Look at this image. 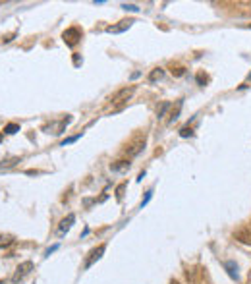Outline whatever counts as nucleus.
Listing matches in <instances>:
<instances>
[{
  "mask_svg": "<svg viewBox=\"0 0 251 284\" xmlns=\"http://www.w3.org/2000/svg\"><path fill=\"white\" fill-rule=\"evenodd\" d=\"M83 37V31L79 29V27H70V29H66L64 33H62V39H64V43L68 45V47H76L77 45V41Z\"/></svg>",
  "mask_w": 251,
  "mask_h": 284,
  "instance_id": "1",
  "label": "nucleus"
},
{
  "mask_svg": "<svg viewBox=\"0 0 251 284\" xmlns=\"http://www.w3.org/2000/svg\"><path fill=\"white\" fill-rule=\"evenodd\" d=\"M134 91H135L134 85H132V87H124V89H120L116 95L110 97V103H112V105H122V103H126V101L134 95Z\"/></svg>",
  "mask_w": 251,
  "mask_h": 284,
  "instance_id": "2",
  "label": "nucleus"
},
{
  "mask_svg": "<svg viewBox=\"0 0 251 284\" xmlns=\"http://www.w3.org/2000/svg\"><path fill=\"white\" fill-rule=\"evenodd\" d=\"M31 271H33V263H31V261H23V263L16 269V275H14V279H12V281H14V283H18V281H21L23 277H27Z\"/></svg>",
  "mask_w": 251,
  "mask_h": 284,
  "instance_id": "3",
  "label": "nucleus"
},
{
  "mask_svg": "<svg viewBox=\"0 0 251 284\" xmlns=\"http://www.w3.org/2000/svg\"><path fill=\"white\" fill-rule=\"evenodd\" d=\"M76 223V215H68L62 223H60V227H58V230H56V236L58 238H62V236H66L68 232H70V228H72V225Z\"/></svg>",
  "mask_w": 251,
  "mask_h": 284,
  "instance_id": "4",
  "label": "nucleus"
},
{
  "mask_svg": "<svg viewBox=\"0 0 251 284\" xmlns=\"http://www.w3.org/2000/svg\"><path fill=\"white\" fill-rule=\"evenodd\" d=\"M132 25H134L132 19H124V21H120L118 25H110V27H106V33H124V31L130 29Z\"/></svg>",
  "mask_w": 251,
  "mask_h": 284,
  "instance_id": "5",
  "label": "nucleus"
},
{
  "mask_svg": "<svg viewBox=\"0 0 251 284\" xmlns=\"http://www.w3.org/2000/svg\"><path fill=\"white\" fill-rule=\"evenodd\" d=\"M104 249H106V246L102 244V246H99L97 249H93V251H91V257L85 261V267H87V269H89V267H91L95 261H99L100 257H102V253H104Z\"/></svg>",
  "mask_w": 251,
  "mask_h": 284,
  "instance_id": "6",
  "label": "nucleus"
},
{
  "mask_svg": "<svg viewBox=\"0 0 251 284\" xmlns=\"http://www.w3.org/2000/svg\"><path fill=\"white\" fill-rule=\"evenodd\" d=\"M14 244H16V238H14L12 234H0V247H2V249L10 247V246H14Z\"/></svg>",
  "mask_w": 251,
  "mask_h": 284,
  "instance_id": "7",
  "label": "nucleus"
},
{
  "mask_svg": "<svg viewBox=\"0 0 251 284\" xmlns=\"http://www.w3.org/2000/svg\"><path fill=\"white\" fill-rule=\"evenodd\" d=\"M162 76H164V70H162V68H154V70L151 72L149 81H156V79H162Z\"/></svg>",
  "mask_w": 251,
  "mask_h": 284,
  "instance_id": "8",
  "label": "nucleus"
},
{
  "mask_svg": "<svg viewBox=\"0 0 251 284\" xmlns=\"http://www.w3.org/2000/svg\"><path fill=\"white\" fill-rule=\"evenodd\" d=\"M16 132H19V126H18V124H8V126L4 128V133H8V135H12V133H16Z\"/></svg>",
  "mask_w": 251,
  "mask_h": 284,
  "instance_id": "9",
  "label": "nucleus"
},
{
  "mask_svg": "<svg viewBox=\"0 0 251 284\" xmlns=\"http://www.w3.org/2000/svg\"><path fill=\"white\" fill-rule=\"evenodd\" d=\"M79 137H81V133H77V135H74V137H68V139H66V141H62V147H66V145H68V143H74V141H77V139H79Z\"/></svg>",
  "mask_w": 251,
  "mask_h": 284,
  "instance_id": "10",
  "label": "nucleus"
},
{
  "mask_svg": "<svg viewBox=\"0 0 251 284\" xmlns=\"http://www.w3.org/2000/svg\"><path fill=\"white\" fill-rule=\"evenodd\" d=\"M122 8L124 10H130V12H139V8L135 4H122Z\"/></svg>",
  "mask_w": 251,
  "mask_h": 284,
  "instance_id": "11",
  "label": "nucleus"
},
{
  "mask_svg": "<svg viewBox=\"0 0 251 284\" xmlns=\"http://www.w3.org/2000/svg\"><path fill=\"white\" fill-rule=\"evenodd\" d=\"M180 135H182V137H188V135H192V130H190V128H182Z\"/></svg>",
  "mask_w": 251,
  "mask_h": 284,
  "instance_id": "12",
  "label": "nucleus"
},
{
  "mask_svg": "<svg viewBox=\"0 0 251 284\" xmlns=\"http://www.w3.org/2000/svg\"><path fill=\"white\" fill-rule=\"evenodd\" d=\"M56 249H58V246H52V247H49V249H47V251H45V255H47V257H49L50 253H54V251H56Z\"/></svg>",
  "mask_w": 251,
  "mask_h": 284,
  "instance_id": "13",
  "label": "nucleus"
},
{
  "mask_svg": "<svg viewBox=\"0 0 251 284\" xmlns=\"http://www.w3.org/2000/svg\"><path fill=\"white\" fill-rule=\"evenodd\" d=\"M151 195H153V191H147V195H145V199H143V203H141V207L143 205H147V201L151 199Z\"/></svg>",
  "mask_w": 251,
  "mask_h": 284,
  "instance_id": "14",
  "label": "nucleus"
},
{
  "mask_svg": "<svg viewBox=\"0 0 251 284\" xmlns=\"http://www.w3.org/2000/svg\"><path fill=\"white\" fill-rule=\"evenodd\" d=\"M12 39H14V33H12V35H6V37H4V39H2V41H4V43H10V41H12Z\"/></svg>",
  "mask_w": 251,
  "mask_h": 284,
  "instance_id": "15",
  "label": "nucleus"
},
{
  "mask_svg": "<svg viewBox=\"0 0 251 284\" xmlns=\"http://www.w3.org/2000/svg\"><path fill=\"white\" fill-rule=\"evenodd\" d=\"M2 139H4V135H2V132H0V143H2Z\"/></svg>",
  "mask_w": 251,
  "mask_h": 284,
  "instance_id": "16",
  "label": "nucleus"
},
{
  "mask_svg": "<svg viewBox=\"0 0 251 284\" xmlns=\"http://www.w3.org/2000/svg\"><path fill=\"white\" fill-rule=\"evenodd\" d=\"M250 81H251V76H250Z\"/></svg>",
  "mask_w": 251,
  "mask_h": 284,
  "instance_id": "17",
  "label": "nucleus"
},
{
  "mask_svg": "<svg viewBox=\"0 0 251 284\" xmlns=\"http://www.w3.org/2000/svg\"><path fill=\"white\" fill-rule=\"evenodd\" d=\"M250 27H251V25H250Z\"/></svg>",
  "mask_w": 251,
  "mask_h": 284,
  "instance_id": "18",
  "label": "nucleus"
}]
</instances>
